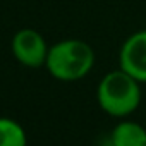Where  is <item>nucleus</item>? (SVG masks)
<instances>
[{
	"instance_id": "f257e3e1",
	"label": "nucleus",
	"mask_w": 146,
	"mask_h": 146,
	"mask_svg": "<svg viewBox=\"0 0 146 146\" xmlns=\"http://www.w3.org/2000/svg\"><path fill=\"white\" fill-rule=\"evenodd\" d=\"M95 64L93 48L81 40H64L50 46L46 69L58 81H78L84 78Z\"/></svg>"
},
{
	"instance_id": "f03ea898",
	"label": "nucleus",
	"mask_w": 146,
	"mask_h": 146,
	"mask_svg": "<svg viewBox=\"0 0 146 146\" xmlns=\"http://www.w3.org/2000/svg\"><path fill=\"white\" fill-rule=\"evenodd\" d=\"M98 103L112 117H125L132 113L141 102L139 81L125 70H112L98 84Z\"/></svg>"
},
{
	"instance_id": "7ed1b4c3",
	"label": "nucleus",
	"mask_w": 146,
	"mask_h": 146,
	"mask_svg": "<svg viewBox=\"0 0 146 146\" xmlns=\"http://www.w3.org/2000/svg\"><path fill=\"white\" fill-rule=\"evenodd\" d=\"M48 50L43 36L35 29H21L12 38L14 57L26 67H41L46 64Z\"/></svg>"
},
{
	"instance_id": "20e7f679",
	"label": "nucleus",
	"mask_w": 146,
	"mask_h": 146,
	"mask_svg": "<svg viewBox=\"0 0 146 146\" xmlns=\"http://www.w3.org/2000/svg\"><path fill=\"white\" fill-rule=\"evenodd\" d=\"M120 69L139 83H146V29L132 33L122 45L119 55Z\"/></svg>"
},
{
	"instance_id": "39448f33",
	"label": "nucleus",
	"mask_w": 146,
	"mask_h": 146,
	"mask_svg": "<svg viewBox=\"0 0 146 146\" xmlns=\"http://www.w3.org/2000/svg\"><path fill=\"white\" fill-rule=\"evenodd\" d=\"M112 146H146V129L136 122H122L112 131Z\"/></svg>"
},
{
	"instance_id": "423d86ee",
	"label": "nucleus",
	"mask_w": 146,
	"mask_h": 146,
	"mask_svg": "<svg viewBox=\"0 0 146 146\" xmlns=\"http://www.w3.org/2000/svg\"><path fill=\"white\" fill-rule=\"evenodd\" d=\"M0 146H26L24 129L11 119H0Z\"/></svg>"
}]
</instances>
